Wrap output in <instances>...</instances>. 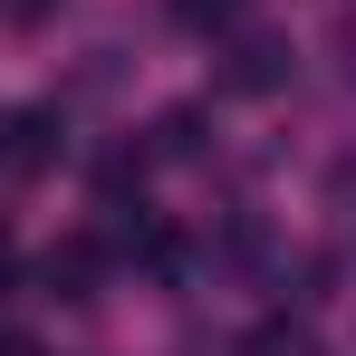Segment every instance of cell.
Masks as SVG:
<instances>
[{
  "label": "cell",
  "mask_w": 356,
  "mask_h": 356,
  "mask_svg": "<svg viewBox=\"0 0 356 356\" xmlns=\"http://www.w3.org/2000/svg\"><path fill=\"white\" fill-rule=\"evenodd\" d=\"M97 270H106V241H58V250L39 260L49 298H97Z\"/></svg>",
  "instance_id": "7a4b0ae2"
},
{
  "label": "cell",
  "mask_w": 356,
  "mask_h": 356,
  "mask_svg": "<svg viewBox=\"0 0 356 356\" xmlns=\"http://www.w3.org/2000/svg\"><path fill=\"white\" fill-rule=\"evenodd\" d=\"M0 135H10V145H0V164H10V174H49V164H58V116H49V106L0 116Z\"/></svg>",
  "instance_id": "6da1fadb"
},
{
  "label": "cell",
  "mask_w": 356,
  "mask_h": 356,
  "mask_svg": "<svg viewBox=\"0 0 356 356\" xmlns=\"http://www.w3.org/2000/svg\"><path fill=\"white\" fill-rule=\"evenodd\" d=\"M0 356H49V347H39V337H19V327H10V337H0Z\"/></svg>",
  "instance_id": "ba28073f"
},
{
  "label": "cell",
  "mask_w": 356,
  "mask_h": 356,
  "mask_svg": "<svg viewBox=\"0 0 356 356\" xmlns=\"http://www.w3.org/2000/svg\"><path fill=\"white\" fill-rule=\"evenodd\" d=\"M164 10H174L183 29H232L241 19V0H164Z\"/></svg>",
  "instance_id": "5b68a950"
},
{
  "label": "cell",
  "mask_w": 356,
  "mask_h": 356,
  "mask_svg": "<svg viewBox=\"0 0 356 356\" xmlns=\"http://www.w3.org/2000/svg\"><path fill=\"white\" fill-rule=\"evenodd\" d=\"M154 145H164V154H193V145H202V106H174V116L154 125Z\"/></svg>",
  "instance_id": "8992f818"
},
{
  "label": "cell",
  "mask_w": 356,
  "mask_h": 356,
  "mask_svg": "<svg viewBox=\"0 0 356 356\" xmlns=\"http://www.w3.org/2000/svg\"><path fill=\"white\" fill-rule=\"evenodd\" d=\"M241 356H318V337H308L298 318H260V327L241 337Z\"/></svg>",
  "instance_id": "277c9868"
},
{
  "label": "cell",
  "mask_w": 356,
  "mask_h": 356,
  "mask_svg": "<svg viewBox=\"0 0 356 356\" xmlns=\"http://www.w3.org/2000/svg\"><path fill=\"white\" fill-rule=\"evenodd\" d=\"M0 280H10V241H0Z\"/></svg>",
  "instance_id": "9c48e42d"
},
{
  "label": "cell",
  "mask_w": 356,
  "mask_h": 356,
  "mask_svg": "<svg viewBox=\"0 0 356 356\" xmlns=\"http://www.w3.org/2000/svg\"><path fill=\"white\" fill-rule=\"evenodd\" d=\"M0 10H10V19H19V29H39V19H49V10H58V0H0Z\"/></svg>",
  "instance_id": "52a82bcc"
},
{
  "label": "cell",
  "mask_w": 356,
  "mask_h": 356,
  "mask_svg": "<svg viewBox=\"0 0 356 356\" xmlns=\"http://www.w3.org/2000/svg\"><path fill=\"white\" fill-rule=\"evenodd\" d=\"M232 87H241V97L289 87V49H280V39H241V49H232Z\"/></svg>",
  "instance_id": "3957f363"
}]
</instances>
